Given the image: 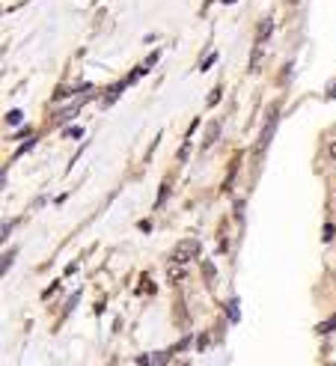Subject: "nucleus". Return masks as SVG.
I'll use <instances>...</instances> for the list:
<instances>
[{
	"label": "nucleus",
	"instance_id": "1",
	"mask_svg": "<svg viewBox=\"0 0 336 366\" xmlns=\"http://www.w3.org/2000/svg\"><path fill=\"white\" fill-rule=\"evenodd\" d=\"M200 241L197 238H182L176 247H173V262H188V259H194V256H200Z\"/></svg>",
	"mask_w": 336,
	"mask_h": 366
},
{
	"label": "nucleus",
	"instance_id": "2",
	"mask_svg": "<svg viewBox=\"0 0 336 366\" xmlns=\"http://www.w3.org/2000/svg\"><path fill=\"white\" fill-rule=\"evenodd\" d=\"M274 128H277V113H271V116H268V122H265V128H262V137H259V146H256L259 152H265V149H268Z\"/></svg>",
	"mask_w": 336,
	"mask_h": 366
},
{
	"label": "nucleus",
	"instance_id": "3",
	"mask_svg": "<svg viewBox=\"0 0 336 366\" xmlns=\"http://www.w3.org/2000/svg\"><path fill=\"white\" fill-rule=\"evenodd\" d=\"M220 137V122L214 119V122H208V131H205V137H202V149H208V146H214V140Z\"/></svg>",
	"mask_w": 336,
	"mask_h": 366
},
{
	"label": "nucleus",
	"instance_id": "4",
	"mask_svg": "<svg viewBox=\"0 0 336 366\" xmlns=\"http://www.w3.org/2000/svg\"><path fill=\"white\" fill-rule=\"evenodd\" d=\"M271 30H274V18H265V21L259 24V33H256V45H265L268 36H271Z\"/></svg>",
	"mask_w": 336,
	"mask_h": 366
},
{
	"label": "nucleus",
	"instance_id": "5",
	"mask_svg": "<svg viewBox=\"0 0 336 366\" xmlns=\"http://www.w3.org/2000/svg\"><path fill=\"white\" fill-rule=\"evenodd\" d=\"M170 355H173L170 349H167V352H155V355L149 358V366H167V361H170Z\"/></svg>",
	"mask_w": 336,
	"mask_h": 366
},
{
	"label": "nucleus",
	"instance_id": "6",
	"mask_svg": "<svg viewBox=\"0 0 336 366\" xmlns=\"http://www.w3.org/2000/svg\"><path fill=\"white\" fill-rule=\"evenodd\" d=\"M6 122L9 125H21V110H9L6 113Z\"/></svg>",
	"mask_w": 336,
	"mask_h": 366
},
{
	"label": "nucleus",
	"instance_id": "7",
	"mask_svg": "<svg viewBox=\"0 0 336 366\" xmlns=\"http://www.w3.org/2000/svg\"><path fill=\"white\" fill-rule=\"evenodd\" d=\"M214 60H217V54H214V51H211V54H208V57H205V63H200V72H208V69H211V63H214Z\"/></svg>",
	"mask_w": 336,
	"mask_h": 366
},
{
	"label": "nucleus",
	"instance_id": "8",
	"mask_svg": "<svg viewBox=\"0 0 336 366\" xmlns=\"http://www.w3.org/2000/svg\"><path fill=\"white\" fill-rule=\"evenodd\" d=\"M334 223H325V229H322V241H331V238H334Z\"/></svg>",
	"mask_w": 336,
	"mask_h": 366
},
{
	"label": "nucleus",
	"instance_id": "9",
	"mask_svg": "<svg viewBox=\"0 0 336 366\" xmlns=\"http://www.w3.org/2000/svg\"><path fill=\"white\" fill-rule=\"evenodd\" d=\"M319 331H322V334H331V331H336V319H331V322H322V325H319Z\"/></svg>",
	"mask_w": 336,
	"mask_h": 366
},
{
	"label": "nucleus",
	"instance_id": "10",
	"mask_svg": "<svg viewBox=\"0 0 336 366\" xmlns=\"http://www.w3.org/2000/svg\"><path fill=\"white\" fill-rule=\"evenodd\" d=\"M66 137H71V140H77V137H83V128H66Z\"/></svg>",
	"mask_w": 336,
	"mask_h": 366
},
{
	"label": "nucleus",
	"instance_id": "11",
	"mask_svg": "<svg viewBox=\"0 0 336 366\" xmlns=\"http://www.w3.org/2000/svg\"><path fill=\"white\" fill-rule=\"evenodd\" d=\"M229 322H238V301H229Z\"/></svg>",
	"mask_w": 336,
	"mask_h": 366
},
{
	"label": "nucleus",
	"instance_id": "12",
	"mask_svg": "<svg viewBox=\"0 0 336 366\" xmlns=\"http://www.w3.org/2000/svg\"><path fill=\"white\" fill-rule=\"evenodd\" d=\"M217 101H220V86H214L211 95H208V104H217Z\"/></svg>",
	"mask_w": 336,
	"mask_h": 366
},
{
	"label": "nucleus",
	"instance_id": "13",
	"mask_svg": "<svg viewBox=\"0 0 336 366\" xmlns=\"http://www.w3.org/2000/svg\"><path fill=\"white\" fill-rule=\"evenodd\" d=\"M12 256H15V253H3V274H6L9 265H12Z\"/></svg>",
	"mask_w": 336,
	"mask_h": 366
},
{
	"label": "nucleus",
	"instance_id": "14",
	"mask_svg": "<svg viewBox=\"0 0 336 366\" xmlns=\"http://www.w3.org/2000/svg\"><path fill=\"white\" fill-rule=\"evenodd\" d=\"M33 146H36V140H30V143H24V146H21V149H18V155H24V152H30V149H33ZM18 155H15V158H18Z\"/></svg>",
	"mask_w": 336,
	"mask_h": 366
},
{
	"label": "nucleus",
	"instance_id": "15",
	"mask_svg": "<svg viewBox=\"0 0 336 366\" xmlns=\"http://www.w3.org/2000/svg\"><path fill=\"white\" fill-rule=\"evenodd\" d=\"M328 98H331V101H336V80L331 83V89H328Z\"/></svg>",
	"mask_w": 336,
	"mask_h": 366
},
{
	"label": "nucleus",
	"instance_id": "16",
	"mask_svg": "<svg viewBox=\"0 0 336 366\" xmlns=\"http://www.w3.org/2000/svg\"><path fill=\"white\" fill-rule=\"evenodd\" d=\"M331 158H334V161H336V140H334V143H331Z\"/></svg>",
	"mask_w": 336,
	"mask_h": 366
},
{
	"label": "nucleus",
	"instance_id": "17",
	"mask_svg": "<svg viewBox=\"0 0 336 366\" xmlns=\"http://www.w3.org/2000/svg\"><path fill=\"white\" fill-rule=\"evenodd\" d=\"M176 366H191V364H188V361H182V364H176Z\"/></svg>",
	"mask_w": 336,
	"mask_h": 366
}]
</instances>
